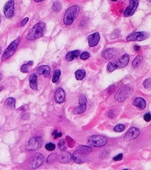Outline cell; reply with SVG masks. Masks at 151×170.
Returning a JSON list of instances; mask_svg holds the SVG:
<instances>
[{
  "label": "cell",
  "instance_id": "obj_16",
  "mask_svg": "<svg viewBox=\"0 0 151 170\" xmlns=\"http://www.w3.org/2000/svg\"><path fill=\"white\" fill-rule=\"evenodd\" d=\"M116 54H117V51L114 48L106 49V50L103 52V57L105 59L109 60L116 56Z\"/></svg>",
  "mask_w": 151,
  "mask_h": 170
},
{
  "label": "cell",
  "instance_id": "obj_41",
  "mask_svg": "<svg viewBox=\"0 0 151 170\" xmlns=\"http://www.w3.org/2000/svg\"><path fill=\"white\" fill-rule=\"evenodd\" d=\"M36 2H41V1H43V0H34Z\"/></svg>",
  "mask_w": 151,
  "mask_h": 170
},
{
  "label": "cell",
  "instance_id": "obj_7",
  "mask_svg": "<svg viewBox=\"0 0 151 170\" xmlns=\"http://www.w3.org/2000/svg\"><path fill=\"white\" fill-rule=\"evenodd\" d=\"M131 93L132 89L130 87H127V86H124L116 93V96H115V99L118 102H124Z\"/></svg>",
  "mask_w": 151,
  "mask_h": 170
},
{
  "label": "cell",
  "instance_id": "obj_3",
  "mask_svg": "<svg viewBox=\"0 0 151 170\" xmlns=\"http://www.w3.org/2000/svg\"><path fill=\"white\" fill-rule=\"evenodd\" d=\"M80 8L77 5L70 6L66 12L64 17V23L66 26H70L73 23L74 20L76 18L79 13Z\"/></svg>",
  "mask_w": 151,
  "mask_h": 170
},
{
  "label": "cell",
  "instance_id": "obj_30",
  "mask_svg": "<svg viewBox=\"0 0 151 170\" xmlns=\"http://www.w3.org/2000/svg\"><path fill=\"white\" fill-rule=\"evenodd\" d=\"M79 105H86L87 100H86V97L85 96V95L82 94L80 96L79 98Z\"/></svg>",
  "mask_w": 151,
  "mask_h": 170
},
{
  "label": "cell",
  "instance_id": "obj_8",
  "mask_svg": "<svg viewBox=\"0 0 151 170\" xmlns=\"http://www.w3.org/2000/svg\"><path fill=\"white\" fill-rule=\"evenodd\" d=\"M42 139L40 137H32L28 141L26 144V149L27 151H36L42 147Z\"/></svg>",
  "mask_w": 151,
  "mask_h": 170
},
{
  "label": "cell",
  "instance_id": "obj_4",
  "mask_svg": "<svg viewBox=\"0 0 151 170\" xmlns=\"http://www.w3.org/2000/svg\"><path fill=\"white\" fill-rule=\"evenodd\" d=\"M130 60V57L128 55H123L121 59L117 60H115L114 61H111L108 63L107 69L109 72H113L119 68H122L127 66Z\"/></svg>",
  "mask_w": 151,
  "mask_h": 170
},
{
  "label": "cell",
  "instance_id": "obj_21",
  "mask_svg": "<svg viewBox=\"0 0 151 170\" xmlns=\"http://www.w3.org/2000/svg\"><path fill=\"white\" fill-rule=\"evenodd\" d=\"M79 55H80L79 50H74V51L68 52L66 56V59L67 61H73L74 59L78 57Z\"/></svg>",
  "mask_w": 151,
  "mask_h": 170
},
{
  "label": "cell",
  "instance_id": "obj_43",
  "mask_svg": "<svg viewBox=\"0 0 151 170\" xmlns=\"http://www.w3.org/2000/svg\"><path fill=\"white\" fill-rule=\"evenodd\" d=\"M2 89H3V87H0V91H1Z\"/></svg>",
  "mask_w": 151,
  "mask_h": 170
},
{
  "label": "cell",
  "instance_id": "obj_29",
  "mask_svg": "<svg viewBox=\"0 0 151 170\" xmlns=\"http://www.w3.org/2000/svg\"><path fill=\"white\" fill-rule=\"evenodd\" d=\"M52 9L55 12H59L61 9V4L59 1H55L52 5Z\"/></svg>",
  "mask_w": 151,
  "mask_h": 170
},
{
  "label": "cell",
  "instance_id": "obj_28",
  "mask_svg": "<svg viewBox=\"0 0 151 170\" xmlns=\"http://www.w3.org/2000/svg\"><path fill=\"white\" fill-rule=\"evenodd\" d=\"M58 146H59V149H60V151H64L66 150L67 147L66 144L65 139H61V140H60Z\"/></svg>",
  "mask_w": 151,
  "mask_h": 170
},
{
  "label": "cell",
  "instance_id": "obj_33",
  "mask_svg": "<svg viewBox=\"0 0 151 170\" xmlns=\"http://www.w3.org/2000/svg\"><path fill=\"white\" fill-rule=\"evenodd\" d=\"M56 154L55 153L51 154V155L48 157V160H47V163H49V164H50L51 163H54L55 160H56Z\"/></svg>",
  "mask_w": 151,
  "mask_h": 170
},
{
  "label": "cell",
  "instance_id": "obj_35",
  "mask_svg": "<svg viewBox=\"0 0 151 170\" xmlns=\"http://www.w3.org/2000/svg\"><path fill=\"white\" fill-rule=\"evenodd\" d=\"M80 58L82 60H86L90 57V54L87 52H84L83 53L81 54V55H79Z\"/></svg>",
  "mask_w": 151,
  "mask_h": 170
},
{
  "label": "cell",
  "instance_id": "obj_19",
  "mask_svg": "<svg viewBox=\"0 0 151 170\" xmlns=\"http://www.w3.org/2000/svg\"><path fill=\"white\" fill-rule=\"evenodd\" d=\"M29 85L32 89L36 90L38 89V79L35 74H31L29 76Z\"/></svg>",
  "mask_w": 151,
  "mask_h": 170
},
{
  "label": "cell",
  "instance_id": "obj_1",
  "mask_svg": "<svg viewBox=\"0 0 151 170\" xmlns=\"http://www.w3.org/2000/svg\"><path fill=\"white\" fill-rule=\"evenodd\" d=\"M91 151H92V149L91 147H86V146H81L73 153L72 158L76 163H78V164L83 163L86 161L87 155L91 153Z\"/></svg>",
  "mask_w": 151,
  "mask_h": 170
},
{
  "label": "cell",
  "instance_id": "obj_24",
  "mask_svg": "<svg viewBox=\"0 0 151 170\" xmlns=\"http://www.w3.org/2000/svg\"><path fill=\"white\" fill-rule=\"evenodd\" d=\"M85 75H86V72L84 70L79 69L75 72V77L77 80H81L84 78Z\"/></svg>",
  "mask_w": 151,
  "mask_h": 170
},
{
  "label": "cell",
  "instance_id": "obj_36",
  "mask_svg": "<svg viewBox=\"0 0 151 170\" xmlns=\"http://www.w3.org/2000/svg\"><path fill=\"white\" fill-rule=\"evenodd\" d=\"M144 120L146 121V122H149L150 121V119H151V116H150V113H146L145 115H144Z\"/></svg>",
  "mask_w": 151,
  "mask_h": 170
},
{
  "label": "cell",
  "instance_id": "obj_2",
  "mask_svg": "<svg viewBox=\"0 0 151 170\" xmlns=\"http://www.w3.org/2000/svg\"><path fill=\"white\" fill-rule=\"evenodd\" d=\"M45 31V24L42 22H40L30 30L29 34L26 36V39L28 41H34V40L40 39L43 36Z\"/></svg>",
  "mask_w": 151,
  "mask_h": 170
},
{
  "label": "cell",
  "instance_id": "obj_13",
  "mask_svg": "<svg viewBox=\"0 0 151 170\" xmlns=\"http://www.w3.org/2000/svg\"><path fill=\"white\" fill-rule=\"evenodd\" d=\"M100 39V36L99 33H94L89 35L88 37V41H89V45L90 47H95L98 44L99 41Z\"/></svg>",
  "mask_w": 151,
  "mask_h": 170
},
{
  "label": "cell",
  "instance_id": "obj_37",
  "mask_svg": "<svg viewBox=\"0 0 151 170\" xmlns=\"http://www.w3.org/2000/svg\"><path fill=\"white\" fill-rule=\"evenodd\" d=\"M123 159V154L121 153V154H119V155H117L116 156H115L114 158H113V160H114V161H120Z\"/></svg>",
  "mask_w": 151,
  "mask_h": 170
},
{
  "label": "cell",
  "instance_id": "obj_34",
  "mask_svg": "<svg viewBox=\"0 0 151 170\" xmlns=\"http://www.w3.org/2000/svg\"><path fill=\"white\" fill-rule=\"evenodd\" d=\"M143 85L145 87L146 89H150V79H146L143 83Z\"/></svg>",
  "mask_w": 151,
  "mask_h": 170
},
{
  "label": "cell",
  "instance_id": "obj_27",
  "mask_svg": "<svg viewBox=\"0 0 151 170\" xmlns=\"http://www.w3.org/2000/svg\"><path fill=\"white\" fill-rule=\"evenodd\" d=\"M60 75H61V71L60 70H56V71H54V75H53V77H52V82L53 83H56V82L58 81V79H59V77H60Z\"/></svg>",
  "mask_w": 151,
  "mask_h": 170
},
{
  "label": "cell",
  "instance_id": "obj_10",
  "mask_svg": "<svg viewBox=\"0 0 151 170\" xmlns=\"http://www.w3.org/2000/svg\"><path fill=\"white\" fill-rule=\"evenodd\" d=\"M138 6H139V1L138 0H130V4L124 11V16L127 17L132 15L134 13V12L136 11Z\"/></svg>",
  "mask_w": 151,
  "mask_h": 170
},
{
  "label": "cell",
  "instance_id": "obj_14",
  "mask_svg": "<svg viewBox=\"0 0 151 170\" xmlns=\"http://www.w3.org/2000/svg\"><path fill=\"white\" fill-rule=\"evenodd\" d=\"M44 160H45L44 155L41 153H37L34 157V160H33L32 167L34 169H36V168L39 167L43 163Z\"/></svg>",
  "mask_w": 151,
  "mask_h": 170
},
{
  "label": "cell",
  "instance_id": "obj_42",
  "mask_svg": "<svg viewBox=\"0 0 151 170\" xmlns=\"http://www.w3.org/2000/svg\"><path fill=\"white\" fill-rule=\"evenodd\" d=\"M1 78H2V75H1V73H0V80H1Z\"/></svg>",
  "mask_w": 151,
  "mask_h": 170
},
{
  "label": "cell",
  "instance_id": "obj_31",
  "mask_svg": "<svg viewBox=\"0 0 151 170\" xmlns=\"http://www.w3.org/2000/svg\"><path fill=\"white\" fill-rule=\"evenodd\" d=\"M124 130H125V125H123V124L117 125L114 128V131L115 132H119V133H120V132H123L124 131Z\"/></svg>",
  "mask_w": 151,
  "mask_h": 170
},
{
  "label": "cell",
  "instance_id": "obj_44",
  "mask_svg": "<svg viewBox=\"0 0 151 170\" xmlns=\"http://www.w3.org/2000/svg\"><path fill=\"white\" fill-rule=\"evenodd\" d=\"M1 47H0V53H1Z\"/></svg>",
  "mask_w": 151,
  "mask_h": 170
},
{
  "label": "cell",
  "instance_id": "obj_17",
  "mask_svg": "<svg viewBox=\"0 0 151 170\" xmlns=\"http://www.w3.org/2000/svg\"><path fill=\"white\" fill-rule=\"evenodd\" d=\"M133 104L134 105L136 106V107H138L139 109H141V110L145 109L146 107V101L142 98H136V99L134 101Z\"/></svg>",
  "mask_w": 151,
  "mask_h": 170
},
{
  "label": "cell",
  "instance_id": "obj_5",
  "mask_svg": "<svg viewBox=\"0 0 151 170\" xmlns=\"http://www.w3.org/2000/svg\"><path fill=\"white\" fill-rule=\"evenodd\" d=\"M108 142L107 139L105 137L102 135H95L91 136L89 138L88 142L90 145L95 147H101L105 146Z\"/></svg>",
  "mask_w": 151,
  "mask_h": 170
},
{
  "label": "cell",
  "instance_id": "obj_39",
  "mask_svg": "<svg viewBox=\"0 0 151 170\" xmlns=\"http://www.w3.org/2000/svg\"><path fill=\"white\" fill-rule=\"evenodd\" d=\"M54 135V139H56V138L60 137L62 136V133H56Z\"/></svg>",
  "mask_w": 151,
  "mask_h": 170
},
{
  "label": "cell",
  "instance_id": "obj_38",
  "mask_svg": "<svg viewBox=\"0 0 151 170\" xmlns=\"http://www.w3.org/2000/svg\"><path fill=\"white\" fill-rule=\"evenodd\" d=\"M28 20H29V17H25V19H23V20H22L21 23H20V26L21 27L25 26V25L26 24V23L28 22Z\"/></svg>",
  "mask_w": 151,
  "mask_h": 170
},
{
  "label": "cell",
  "instance_id": "obj_15",
  "mask_svg": "<svg viewBox=\"0 0 151 170\" xmlns=\"http://www.w3.org/2000/svg\"><path fill=\"white\" fill-rule=\"evenodd\" d=\"M139 130L137 128L132 127L127 132V133L125 134V137L128 139H134L139 137Z\"/></svg>",
  "mask_w": 151,
  "mask_h": 170
},
{
  "label": "cell",
  "instance_id": "obj_26",
  "mask_svg": "<svg viewBox=\"0 0 151 170\" xmlns=\"http://www.w3.org/2000/svg\"><path fill=\"white\" fill-rule=\"evenodd\" d=\"M141 61H142V57L141 56H137L134 59L132 62V66L134 68L137 67V66H139L140 63H141Z\"/></svg>",
  "mask_w": 151,
  "mask_h": 170
},
{
  "label": "cell",
  "instance_id": "obj_22",
  "mask_svg": "<svg viewBox=\"0 0 151 170\" xmlns=\"http://www.w3.org/2000/svg\"><path fill=\"white\" fill-rule=\"evenodd\" d=\"M4 105L9 109H14L15 107V99L13 98H11V97L7 98Z\"/></svg>",
  "mask_w": 151,
  "mask_h": 170
},
{
  "label": "cell",
  "instance_id": "obj_6",
  "mask_svg": "<svg viewBox=\"0 0 151 170\" xmlns=\"http://www.w3.org/2000/svg\"><path fill=\"white\" fill-rule=\"evenodd\" d=\"M20 38H18L17 39H15V41H13L9 45V47H7V49L5 50V52L3 54V56L1 57V60L7 59L9 57H11L14 54V52H15L16 49L18 48L19 44H20Z\"/></svg>",
  "mask_w": 151,
  "mask_h": 170
},
{
  "label": "cell",
  "instance_id": "obj_32",
  "mask_svg": "<svg viewBox=\"0 0 151 170\" xmlns=\"http://www.w3.org/2000/svg\"><path fill=\"white\" fill-rule=\"evenodd\" d=\"M56 148V146H55L54 144L53 143H48L45 145V149H47L48 151H54Z\"/></svg>",
  "mask_w": 151,
  "mask_h": 170
},
{
  "label": "cell",
  "instance_id": "obj_45",
  "mask_svg": "<svg viewBox=\"0 0 151 170\" xmlns=\"http://www.w3.org/2000/svg\"><path fill=\"white\" fill-rule=\"evenodd\" d=\"M111 1H117V0H111Z\"/></svg>",
  "mask_w": 151,
  "mask_h": 170
},
{
  "label": "cell",
  "instance_id": "obj_11",
  "mask_svg": "<svg viewBox=\"0 0 151 170\" xmlns=\"http://www.w3.org/2000/svg\"><path fill=\"white\" fill-rule=\"evenodd\" d=\"M148 37V34L146 32H135L129 35L127 37V41H142Z\"/></svg>",
  "mask_w": 151,
  "mask_h": 170
},
{
  "label": "cell",
  "instance_id": "obj_18",
  "mask_svg": "<svg viewBox=\"0 0 151 170\" xmlns=\"http://www.w3.org/2000/svg\"><path fill=\"white\" fill-rule=\"evenodd\" d=\"M64 153H62L61 155H60V156L59 157V161L61 162V163H69V162H70V160H71L72 159V155L70 153H68V152H66V151H63Z\"/></svg>",
  "mask_w": 151,
  "mask_h": 170
},
{
  "label": "cell",
  "instance_id": "obj_12",
  "mask_svg": "<svg viewBox=\"0 0 151 170\" xmlns=\"http://www.w3.org/2000/svg\"><path fill=\"white\" fill-rule=\"evenodd\" d=\"M66 93L64 89L61 88H58L54 93V99L57 103H63L65 101Z\"/></svg>",
  "mask_w": 151,
  "mask_h": 170
},
{
  "label": "cell",
  "instance_id": "obj_20",
  "mask_svg": "<svg viewBox=\"0 0 151 170\" xmlns=\"http://www.w3.org/2000/svg\"><path fill=\"white\" fill-rule=\"evenodd\" d=\"M37 72L38 74L43 75L44 77H46L50 73V68L48 66H41L38 68Z\"/></svg>",
  "mask_w": 151,
  "mask_h": 170
},
{
  "label": "cell",
  "instance_id": "obj_40",
  "mask_svg": "<svg viewBox=\"0 0 151 170\" xmlns=\"http://www.w3.org/2000/svg\"><path fill=\"white\" fill-rule=\"evenodd\" d=\"M139 48H140L139 46H138V45H135L134 47V50H136V51L139 50Z\"/></svg>",
  "mask_w": 151,
  "mask_h": 170
},
{
  "label": "cell",
  "instance_id": "obj_25",
  "mask_svg": "<svg viewBox=\"0 0 151 170\" xmlns=\"http://www.w3.org/2000/svg\"><path fill=\"white\" fill-rule=\"evenodd\" d=\"M32 65H33V61H29V62H28L27 63L23 65V66H21L20 71H21V72L25 73H26L29 72V69H30V67L31 66H32Z\"/></svg>",
  "mask_w": 151,
  "mask_h": 170
},
{
  "label": "cell",
  "instance_id": "obj_9",
  "mask_svg": "<svg viewBox=\"0 0 151 170\" xmlns=\"http://www.w3.org/2000/svg\"><path fill=\"white\" fill-rule=\"evenodd\" d=\"M15 1L14 0H9L4 6V13L6 18L11 19L13 17L15 11Z\"/></svg>",
  "mask_w": 151,
  "mask_h": 170
},
{
  "label": "cell",
  "instance_id": "obj_23",
  "mask_svg": "<svg viewBox=\"0 0 151 170\" xmlns=\"http://www.w3.org/2000/svg\"><path fill=\"white\" fill-rule=\"evenodd\" d=\"M86 109V105H79L73 109V113L75 114L84 113Z\"/></svg>",
  "mask_w": 151,
  "mask_h": 170
}]
</instances>
